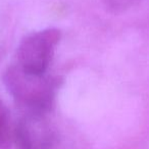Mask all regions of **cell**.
<instances>
[{"label": "cell", "instance_id": "5b68a950", "mask_svg": "<svg viewBox=\"0 0 149 149\" xmlns=\"http://www.w3.org/2000/svg\"><path fill=\"white\" fill-rule=\"evenodd\" d=\"M107 9L112 13H122L137 5L141 0H103Z\"/></svg>", "mask_w": 149, "mask_h": 149}, {"label": "cell", "instance_id": "3957f363", "mask_svg": "<svg viewBox=\"0 0 149 149\" xmlns=\"http://www.w3.org/2000/svg\"><path fill=\"white\" fill-rule=\"evenodd\" d=\"M48 114L24 113L15 125L13 143L17 149H57V130Z\"/></svg>", "mask_w": 149, "mask_h": 149}, {"label": "cell", "instance_id": "277c9868", "mask_svg": "<svg viewBox=\"0 0 149 149\" xmlns=\"http://www.w3.org/2000/svg\"><path fill=\"white\" fill-rule=\"evenodd\" d=\"M15 125L6 106L0 101V149H6L13 143Z\"/></svg>", "mask_w": 149, "mask_h": 149}, {"label": "cell", "instance_id": "6da1fadb", "mask_svg": "<svg viewBox=\"0 0 149 149\" xmlns=\"http://www.w3.org/2000/svg\"><path fill=\"white\" fill-rule=\"evenodd\" d=\"M3 82L15 101L25 112L49 113L55 102L59 81L50 74H35L15 63L6 68Z\"/></svg>", "mask_w": 149, "mask_h": 149}, {"label": "cell", "instance_id": "7a4b0ae2", "mask_svg": "<svg viewBox=\"0 0 149 149\" xmlns=\"http://www.w3.org/2000/svg\"><path fill=\"white\" fill-rule=\"evenodd\" d=\"M60 39L61 33L55 28L30 34L17 47L15 63L27 72L35 74H47Z\"/></svg>", "mask_w": 149, "mask_h": 149}]
</instances>
